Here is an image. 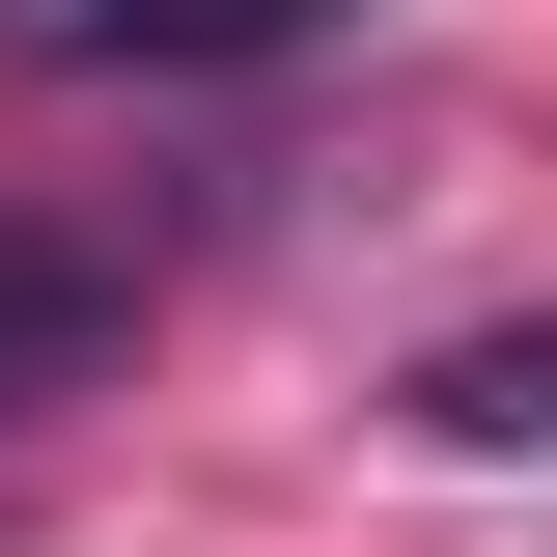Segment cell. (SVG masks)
<instances>
[{
    "mask_svg": "<svg viewBox=\"0 0 557 557\" xmlns=\"http://www.w3.org/2000/svg\"><path fill=\"white\" fill-rule=\"evenodd\" d=\"M112 362H139V251L112 223H0V418L112 391Z\"/></svg>",
    "mask_w": 557,
    "mask_h": 557,
    "instance_id": "obj_1",
    "label": "cell"
},
{
    "mask_svg": "<svg viewBox=\"0 0 557 557\" xmlns=\"http://www.w3.org/2000/svg\"><path fill=\"white\" fill-rule=\"evenodd\" d=\"M418 446H446V474H530V446H557V307H474V335H446V362H418Z\"/></svg>",
    "mask_w": 557,
    "mask_h": 557,
    "instance_id": "obj_2",
    "label": "cell"
},
{
    "mask_svg": "<svg viewBox=\"0 0 557 557\" xmlns=\"http://www.w3.org/2000/svg\"><path fill=\"white\" fill-rule=\"evenodd\" d=\"M57 57H139V84H196V57H307V28H362V0H28Z\"/></svg>",
    "mask_w": 557,
    "mask_h": 557,
    "instance_id": "obj_3",
    "label": "cell"
}]
</instances>
